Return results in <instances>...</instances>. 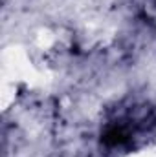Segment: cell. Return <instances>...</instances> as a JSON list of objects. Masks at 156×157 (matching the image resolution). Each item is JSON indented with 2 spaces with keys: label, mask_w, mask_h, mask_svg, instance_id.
I'll return each mask as SVG.
<instances>
[{
  "label": "cell",
  "mask_w": 156,
  "mask_h": 157,
  "mask_svg": "<svg viewBox=\"0 0 156 157\" xmlns=\"http://www.w3.org/2000/svg\"><path fill=\"white\" fill-rule=\"evenodd\" d=\"M147 128V110H129L116 119L109 121L101 132V143L109 148L130 146L138 135Z\"/></svg>",
  "instance_id": "6da1fadb"
},
{
  "label": "cell",
  "mask_w": 156,
  "mask_h": 157,
  "mask_svg": "<svg viewBox=\"0 0 156 157\" xmlns=\"http://www.w3.org/2000/svg\"><path fill=\"white\" fill-rule=\"evenodd\" d=\"M142 9H143L145 17L153 24H156V0H143L142 2Z\"/></svg>",
  "instance_id": "7a4b0ae2"
}]
</instances>
